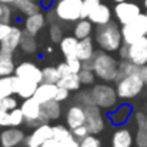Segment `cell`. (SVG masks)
<instances>
[{
	"instance_id": "4",
	"label": "cell",
	"mask_w": 147,
	"mask_h": 147,
	"mask_svg": "<svg viewBox=\"0 0 147 147\" xmlns=\"http://www.w3.org/2000/svg\"><path fill=\"white\" fill-rule=\"evenodd\" d=\"M83 0H56L53 10L59 19V22L64 23H76L82 19Z\"/></svg>"
},
{
	"instance_id": "36",
	"label": "cell",
	"mask_w": 147,
	"mask_h": 147,
	"mask_svg": "<svg viewBox=\"0 0 147 147\" xmlns=\"http://www.w3.org/2000/svg\"><path fill=\"white\" fill-rule=\"evenodd\" d=\"M60 77L61 76H60L59 70H57V66H46V67H43V82L57 84Z\"/></svg>"
},
{
	"instance_id": "41",
	"label": "cell",
	"mask_w": 147,
	"mask_h": 147,
	"mask_svg": "<svg viewBox=\"0 0 147 147\" xmlns=\"http://www.w3.org/2000/svg\"><path fill=\"white\" fill-rule=\"evenodd\" d=\"M101 3V0H83V9H82V19H87L90 11L97 7Z\"/></svg>"
},
{
	"instance_id": "35",
	"label": "cell",
	"mask_w": 147,
	"mask_h": 147,
	"mask_svg": "<svg viewBox=\"0 0 147 147\" xmlns=\"http://www.w3.org/2000/svg\"><path fill=\"white\" fill-rule=\"evenodd\" d=\"M70 136H73L71 129L66 124H54L53 126V139H56L57 142H63L66 139H69Z\"/></svg>"
},
{
	"instance_id": "5",
	"label": "cell",
	"mask_w": 147,
	"mask_h": 147,
	"mask_svg": "<svg viewBox=\"0 0 147 147\" xmlns=\"http://www.w3.org/2000/svg\"><path fill=\"white\" fill-rule=\"evenodd\" d=\"M144 82L142 80V77L136 73V74H130L126 76L123 79H120L119 82H116V90L120 100H131L136 98L144 89Z\"/></svg>"
},
{
	"instance_id": "19",
	"label": "cell",
	"mask_w": 147,
	"mask_h": 147,
	"mask_svg": "<svg viewBox=\"0 0 147 147\" xmlns=\"http://www.w3.org/2000/svg\"><path fill=\"white\" fill-rule=\"evenodd\" d=\"M131 111H133L131 106L127 104V103H123V104H119L114 110L109 111L107 119H109V121H111L114 126H123V124L130 119Z\"/></svg>"
},
{
	"instance_id": "48",
	"label": "cell",
	"mask_w": 147,
	"mask_h": 147,
	"mask_svg": "<svg viewBox=\"0 0 147 147\" xmlns=\"http://www.w3.org/2000/svg\"><path fill=\"white\" fill-rule=\"evenodd\" d=\"M119 57H120V60H126V59H129V45H126V43H123V46L119 49Z\"/></svg>"
},
{
	"instance_id": "42",
	"label": "cell",
	"mask_w": 147,
	"mask_h": 147,
	"mask_svg": "<svg viewBox=\"0 0 147 147\" xmlns=\"http://www.w3.org/2000/svg\"><path fill=\"white\" fill-rule=\"evenodd\" d=\"M66 63L69 64V67L71 69L73 73H79V71L83 69V61H82L77 56H74V57H67V59H66Z\"/></svg>"
},
{
	"instance_id": "47",
	"label": "cell",
	"mask_w": 147,
	"mask_h": 147,
	"mask_svg": "<svg viewBox=\"0 0 147 147\" xmlns=\"http://www.w3.org/2000/svg\"><path fill=\"white\" fill-rule=\"evenodd\" d=\"M10 30H11V24L10 23H1L0 22V42L10 33Z\"/></svg>"
},
{
	"instance_id": "53",
	"label": "cell",
	"mask_w": 147,
	"mask_h": 147,
	"mask_svg": "<svg viewBox=\"0 0 147 147\" xmlns=\"http://www.w3.org/2000/svg\"><path fill=\"white\" fill-rule=\"evenodd\" d=\"M1 4H9V6H13L16 3V0H0Z\"/></svg>"
},
{
	"instance_id": "16",
	"label": "cell",
	"mask_w": 147,
	"mask_h": 147,
	"mask_svg": "<svg viewBox=\"0 0 147 147\" xmlns=\"http://www.w3.org/2000/svg\"><path fill=\"white\" fill-rule=\"evenodd\" d=\"M86 123V110L82 104L74 103L71 106H69L67 111H66V124L73 130L79 126H83Z\"/></svg>"
},
{
	"instance_id": "31",
	"label": "cell",
	"mask_w": 147,
	"mask_h": 147,
	"mask_svg": "<svg viewBox=\"0 0 147 147\" xmlns=\"http://www.w3.org/2000/svg\"><path fill=\"white\" fill-rule=\"evenodd\" d=\"M137 70H139V66L134 64L131 60H129V59H126V60H120V63H119V73H117V77H116L114 83L119 82L120 79L126 77V76L136 74Z\"/></svg>"
},
{
	"instance_id": "18",
	"label": "cell",
	"mask_w": 147,
	"mask_h": 147,
	"mask_svg": "<svg viewBox=\"0 0 147 147\" xmlns=\"http://www.w3.org/2000/svg\"><path fill=\"white\" fill-rule=\"evenodd\" d=\"M47 23V19H46V14H43L42 11L39 13H34V14H30V16H26V20H24V32L33 34V36H37L42 29L46 26Z\"/></svg>"
},
{
	"instance_id": "17",
	"label": "cell",
	"mask_w": 147,
	"mask_h": 147,
	"mask_svg": "<svg viewBox=\"0 0 147 147\" xmlns=\"http://www.w3.org/2000/svg\"><path fill=\"white\" fill-rule=\"evenodd\" d=\"M22 36H23V30L17 26H11L10 33L0 42V50L7 53H14L17 49H20Z\"/></svg>"
},
{
	"instance_id": "9",
	"label": "cell",
	"mask_w": 147,
	"mask_h": 147,
	"mask_svg": "<svg viewBox=\"0 0 147 147\" xmlns=\"http://www.w3.org/2000/svg\"><path fill=\"white\" fill-rule=\"evenodd\" d=\"M84 110H86V123L84 124L87 126L90 134L103 133V130L106 129V120L101 113V109L96 104H92V106H86Z\"/></svg>"
},
{
	"instance_id": "56",
	"label": "cell",
	"mask_w": 147,
	"mask_h": 147,
	"mask_svg": "<svg viewBox=\"0 0 147 147\" xmlns=\"http://www.w3.org/2000/svg\"><path fill=\"white\" fill-rule=\"evenodd\" d=\"M1 7H3V4H1V3H0V11H1Z\"/></svg>"
},
{
	"instance_id": "49",
	"label": "cell",
	"mask_w": 147,
	"mask_h": 147,
	"mask_svg": "<svg viewBox=\"0 0 147 147\" xmlns=\"http://www.w3.org/2000/svg\"><path fill=\"white\" fill-rule=\"evenodd\" d=\"M137 74H139V76L142 77V80L144 82V84L147 86V64H143V66H139Z\"/></svg>"
},
{
	"instance_id": "52",
	"label": "cell",
	"mask_w": 147,
	"mask_h": 147,
	"mask_svg": "<svg viewBox=\"0 0 147 147\" xmlns=\"http://www.w3.org/2000/svg\"><path fill=\"white\" fill-rule=\"evenodd\" d=\"M83 69H92V70H93V59L83 61Z\"/></svg>"
},
{
	"instance_id": "46",
	"label": "cell",
	"mask_w": 147,
	"mask_h": 147,
	"mask_svg": "<svg viewBox=\"0 0 147 147\" xmlns=\"http://www.w3.org/2000/svg\"><path fill=\"white\" fill-rule=\"evenodd\" d=\"M57 70H59V73H60L61 77H63V76H67V74H70V73H73L71 69L69 67V64L66 63V60H64L63 63H59V64H57Z\"/></svg>"
},
{
	"instance_id": "55",
	"label": "cell",
	"mask_w": 147,
	"mask_h": 147,
	"mask_svg": "<svg viewBox=\"0 0 147 147\" xmlns=\"http://www.w3.org/2000/svg\"><path fill=\"white\" fill-rule=\"evenodd\" d=\"M144 7L147 9V0H144Z\"/></svg>"
},
{
	"instance_id": "23",
	"label": "cell",
	"mask_w": 147,
	"mask_h": 147,
	"mask_svg": "<svg viewBox=\"0 0 147 147\" xmlns=\"http://www.w3.org/2000/svg\"><path fill=\"white\" fill-rule=\"evenodd\" d=\"M94 53H96V49H94V39L86 37V39L79 40V45H77V57H79L82 61L92 60L93 56H94Z\"/></svg>"
},
{
	"instance_id": "44",
	"label": "cell",
	"mask_w": 147,
	"mask_h": 147,
	"mask_svg": "<svg viewBox=\"0 0 147 147\" xmlns=\"http://www.w3.org/2000/svg\"><path fill=\"white\" fill-rule=\"evenodd\" d=\"M71 131H73V134H74V136H76L79 140H83L84 137H87V136L90 134V131H89V129H87V126H86V124H83V126H79V127L73 129Z\"/></svg>"
},
{
	"instance_id": "50",
	"label": "cell",
	"mask_w": 147,
	"mask_h": 147,
	"mask_svg": "<svg viewBox=\"0 0 147 147\" xmlns=\"http://www.w3.org/2000/svg\"><path fill=\"white\" fill-rule=\"evenodd\" d=\"M7 117H9V111L0 107V127H7Z\"/></svg>"
},
{
	"instance_id": "12",
	"label": "cell",
	"mask_w": 147,
	"mask_h": 147,
	"mask_svg": "<svg viewBox=\"0 0 147 147\" xmlns=\"http://www.w3.org/2000/svg\"><path fill=\"white\" fill-rule=\"evenodd\" d=\"M14 74L17 77L34 82L37 84H40L43 82V69H40L37 64H34L33 61H22L16 66Z\"/></svg>"
},
{
	"instance_id": "2",
	"label": "cell",
	"mask_w": 147,
	"mask_h": 147,
	"mask_svg": "<svg viewBox=\"0 0 147 147\" xmlns=\"http://www.w3.org/2000/svg\"><path fill=\"white\" fill-rule=\"evenodd\" d=\"M119 63L120 60H117L109 51H104L101 49L96 50L93 56V70L97 79L106 83H111L116 80L119 73Z\"/></svg>"
},
{
	"instance_id": "11",
	"label": "cell",
	"mask_w": 147,
	"mask_h": 147,
	"mask_svg": "<svg viewBox=\"0 0 147 147\" xmlns=\"http://www.w3.org/2000/svg\"><path fill=\"white\" fill-rule=\"evenodd\" d=\"M26 133L20 127L7 126L0 131V147H19L24 143Z\"/></svg>"
},
{
	"instance_id": "40",
	"label": "cell",
	"mask_w": 147,
	"mask_h": 147,
	"mask_svg": "<svg viewBox=\"0 0 147 147\" xmlns=\"http://www.w3.org/2000/svg\"><path fill=\"white\" fill-rule=\"evenodd\" d=\"M0 107L6 111H10L16 107H19V100L16 97V94L13 96H9V97H4L3 100H0Z\"/></svg>"
},
{
	"instance_id": "57",
	"label": "cell",
	"mask_w": 147,
	"mask_h": 147,
	"mask_svg": "<svg viewBox=\"0 0 147 147\" xmlns=\"http://www.w3.org/2000/svg\"><path fill=\"white\" fill-rule=\"evenodd\" d=\"M40 147H46V146H45V144H43V146H40Z\"/></svg>"
},
{
	"instance_id": "25",
	"label": "cell",
	"mask_w": 147,
	"mask_h": 147,
	"mask_svg": "<svg viewBox=\"0 0 147 147\" xmlns=\"http://www.w3.org/2000/svg\"><path fill=\"white\" fill-rule=\"evenodd\" d=\"M13 7L23 16H30L34 13H39L42 10V6L39 1L34 0H16V3L13 4Z\"/></svg>"
},
{
	"instance_id": "38",
	"label": "cell",
	"mask_w": 147,
	"mask_h": 147,
	"mask_svg": "<svg viewBox=\"0 0 147 147\" xmlns=\"http://www.w3.org/2000/svg\"><path fill=\"white\" fill-rule=\"evenodd\" d=\"M74 100H76V103L82 104L83 107L94 104L90 90H79V92H77V94H76V97H74Z\"/></svg>"
},
{
	"instance_id": "43",
	"label": "cell",
	"mask_w": 147,
	"mask_h": 147,
	"mask_svg": "<svg viewBox=\"0 0 147 147\" xmlns=\"http://www.w3.org/2000/svg\"><path fill=\"white\" fill-rule=\"evenodd\" d=\"M11 7L13 6L3 4L1 11H0V22L1 23H10V20H11Z\"/></svg>"
},
{
	"instance_id": "24",
	"label": "cell",
	"mask_w": 147,
	"mask_h": 147,
	"mask_svg": "<svg viewBox=\"0 0 147 147\" xmlns=\"http://www.w3.org/2000/svg\"><path fill=\"white\" fill-rule=\"evenodd\" d=\"M77 45H79V39L74 34L63 37V40L59 43V46H60V51L64 56V59L77 56Z\"/></svg>"
},
{
	"instance_id": "6",
	"label": "cell",
	"mask_w": 147,
	"mask_h": 147,
	"mask_svg": "<svg viewBox=\"0 0 147 147\" xmlns=\"http://www.w3.org/2000/svg\"><path fill=\"white\" fill-rule=\"evenodd\" d=\"M20 109H22V111L24 114V124H26V127L34 129V127H39L40 124L49 123V120L43 114L42 104L34 97L24 98L22 101V104H20Z\"/></svg>"
},
{
	"instance_id": "28",
	"label": "cell",
	"mask_w": 147,
	"mask_h": 147,
	"mask_svg": "<svg viewBox=\"0 0 147 147\" xmlns=\"http://www.w3.org/2000/svg\"><path fill=\"white\" fill-rule=\"evenodd\" d=\"M42 109H43L45 117H46L49 121L59 120L60 116H61V103L57 101L56 98L49 100V101H46L45 104H42Z\"/></svg>"
},
{
	"instance_id": "58",
	"label": "cell",
	"mask_w": 147,
	"mask_h": 147,
	"mask_svg": "<svg viewBox=\"0 0 147 147\" xmlns=\"http://www.w3.org/2000/svg\"><path fill=\"white\" fill-rule=\"evenodd\" d=\"M34 1H39V0H34Z\"/></svg>"
},
{
	"instance_id": "10",
	"label": "cell",
	"mask_w": 147,
	"mask_h": 147,
	"mask_svg": "<svg viewBox=\"0 0 147 147\" xmlns=\"http://www.w3.org/2000/svg\"><path fill=\"white\" fill-rule=\"evenodd\" d=\"M51 137H53V126H50L49 123H45V124H40L39 127L32 129V133H29L26 136V140H24L23 146L40 147Z\"/></svg>"
},
{
	"instance_id": "37",
	"label": "cell",
	"mask_w": 147,
	"mask_h": 147,
	"mask_svg": "<svg viewBox=\"0 0 147 147\" xmlns=\"http://www.w3.org/2000/svg\"><path fill=\"white\" fill-rule=\"evenodd\" d=\"M79 77H80V82L83 86H93L97 79L94 70H92V69H82L79 71Z\"/></svg>"
},
{
	"instance_id": "1",
	"label": "cell",
	"mask_w": 147,
	"mask_h": 147,
	"mask_svg": "<svg viewBox=\"0 0 147 147\" xmlns=\"http://www.w3.org/2000/svg\"><path fill=\"white\" fill-rule=\"evenodd\" d=\"M94 42L98 46V49L113 53L119 51V49L123 46V34H121V27L114 23L109 22L106 24L96 26L94 29Z\"/></svg>"
},
{
	"instance_id": "21",
	"label": "cell",
	"mask_w": 147,
	"mask_h": 147,
	"mask_svg": "<svg viewBox=\"0 0 147 147\" xmlns=\"http://www.w3.org/2000/svg\"><path fill=\"white\" fill-rule=\"evenodd\" d=\"M57 87H59V86L54 84V83H46V82H42V83L37 86V89H36L33 97L36 98L40 104H45L46 101L53 100V98L56 97Z\"/></svg>"
},
{
	"instance_id": "34",
	"label": "cell",
	"mask_w": 147,
	"mask_h": 147,
	"mask_svg": "<svg viewBox=\"0 0 147 147\" xmlns=\"http://www.w3.org/2000/svg\"><path fill=\"white\" fill-rule=\"evenodd\" d=\"M63 27L60 24V22H54V23H50L49 24V39L51 43L54 45H59L61 40H63Z\"/></svg>"
},
{
	"instance_id": "8",
	"label": "cell",
	"mask_w": 147,
	"mask_h": 147,
	"mask_svg": "<svg viewBox=\"0 0 147 147\" xmlns=\"http://www.w3.org/2000/svg\"><path fill=\"white\" fill-rule=\"evenodd\" d=\"M140 13H142L140 6L133 3V1H129V0L116 3V6L113 9V14L121 26L133 22Z\"/></svg>"
},
{
	"instance_id": "54",
	"label": "cell",
	"mask_w": 147,
	"mask_h": 147,
	"mask_svg": "<svg viewBox=\"0 0 147 147\" xmlns=\"http://www.w3.org/2000/svg\"><path fill=\"white\" fill-rule=\"evenodd\" d=\"M113 1H116V3H119V1H126V0H113Z\"/></svg>"
},
{
	"instance_id": "13",
	"label": "cell",
	"mask_w": 147,
	"mask_h": 147,
	"mask_svg": "<svg viewBox=\"0 0 147 147\" xmlns=\"http://www.w3.org/2000/svg\"><path fill=\"white\" fill-rule=\"evenodd\" d=\"M129 60L137 66L147 64V36H143L129 45Z\"/></svg>"
},
{
	"instance_id": "59",
	"label": "cell",
	"mask_w": 147,
	"mask_h": 147,
	"mask_svg": "<svg viewBox=\"0 0 147 147\" xmlns=\"http://www.w3.org/2000/svg\"><path fill=\"white\" fill-rule=\"evenodd\" d=\"M146 13H147V9H146Z\"/></svg>"
},
{
	"instance_id": "26",
	"label": "cell",
	"mask_w": 147,
	"mask_h": 147,
	"mask_svg": "<svg viewBox=\"0 0 147 147\" xmlns=\"http://www.w3.org/2000/svg\"><path fill=\"white\" fill-rule=\"evenodd\" d=\"M14 70H16V64H14L13 53L0 50V77L11 76L14 74Z\"/></svg>"
},
{
	"instance_id": "3",
	"label": "cell",
	"mask_w": 147,
	"mask_h": 147,
	"mask_svg": "<svg viewBox=\"0 0 147 147\" xmlns=\"http://www.w3.org/2000/svg\"><path fill=\"white\" fill-rule=\"evenodd\" d=\"M90 93H92L94 104L98 106L101 110L109 111V110H113L114 107L119 106L120 98H119L116 87L110 86L106 82H103L100 84H93L90 89Z\"/></svg>"
},
{
	"instance_id": "14",
	"label": "cell",
	"mask_w": 147,
	"mask_h": 147,
	"mask_svg": "<svg viewBox=\"0 0 147 147\" xmlns=\"http://www.w3.org/2000/svg\"><path fill=\"white\" fill-rule=\"evenodd\" d=\"M133 119L136 123L134 144L136 147H147V114L144 111H134Z\"/></svg>"
},
{
	"instance_id": "45",
	"label": "cell",
	"mask_w": 147,
	"mask_h": 147,
	"mask_svg": "<svg viewBox=\"0 0 147 147\" xmlns=\"http://www.w3.org/2000/svg\"><path fill=\"white\" fill-rule=\"evenodd\" d=\"M69 97H70V90H67V89H64V87H57L56 97H54L57 101L63 103V101H66Z\"/></svg>"
},
{
	"instance_id": "22",
	"label": "cell",
	"mask_w": 147,
	"mask_h": 147,
	"mask_svg": "<svg viewBox=\"0 0 147 147\" xmlns=\"http://www.w3.org/2000/svg\"><path fill=\"white\" fill-rule=\"evenodd\" d=\"M17 77V76H16ZM37 83L34 82H30V80H26V79H22V77H17L16 79V96L20 98H30L33 97L36 89H37Z\"/></svg>"
},
{
	"instance_id": "7",
	"label": "cell",
	"mask_w": 147,
	"mask_h": 147,
	"mask_svg": "<svg viewBox=\"0 0 147 147\" xmlns=\"http://www.w3.org/2000/svg\"><path fill=\"white\" fill-rule=\"evenodd\" d=\"M123 42L126 45H131L137 39L147 36V13H140L133 22L121 26Z\"/></svg>"
},
{
	"instance_id": "29",
	"label": "cell",
	"mask_w": 147,
	"mask_h": 147,
	"mask_svg": "<svg viewBox=\"0 0 147 147\" xmlns=\"http://www.w3.org/2000/svg\"><path fill=\"white\" fill-rule=\"evenodd\" d=\"M16 74L0 77V100L16 94Z\"/></svg>"
},
{
	"instance_id": "39",
	"label": "cell",
	"mask_w": 147,
	"mask_h": 147,
	"mask_svg": "<svg viewBox=\"0 0 147 147\" xmlns=\"http://www.w3.org/2000/svg\"><path fill=\"white\" fill-rule=\"evenodd\" d=\"M79 147H103V143L97 137V134H89L87 137L80 140Z\"/></svg>"
},
{
	"instance_id": "20",
	"label": "cell",
	"mask_w": 147,
	"mask_h": 147,
	"mask_svg": "<svg viewBox=\"0 0 147 147\" xmlns=\"http://www.w3.org/2000/svg\"><path fill=\"white\" fill-rule=\"evenodd\" d=\"M111 17H113V10L107 4L100 3L97 7H94L90 11L87 19H90L94 26H101V24H106V23L111 22Z\"/></svg>"
},
{
	"instance_id": "30",
	"label": "cell",
	"mask_w": 147,
	"mask_h": 147,
	"mask_svg": "<svg viewBox=\"0 0 147 147\" xmlns=\"http://www.w3.org/2000/svg\"><path fill=\"white\" fill-rule=\"evenodd\" d=\"M57 86L59 87H64V89H67L70 92H79L83 84L80 82L79 73H70L67 76L60 77V80L57 82Z\"/></svg>"
},
{
	"instance_id": "27",
	"label": "cell",
	"mask_w": 147,
	"mask_h": 147,
	"mask_svg": "<svg viewBox=\"0 0 147 147\" xmlns=\"http://www.w3.org/2000/svg\"><path fill=\"white\" fill-rule=\"evenodd\" d=\"M92 33H93V22L90 19H80V20L76 22L74 29H73V34L79 40L90 37Z\"/></svg>"
},
{
	"instance_id": "32",
	"label": "cell",
	"mask_w": 147,
	"mask_h": 147,
	"mask_svg": "<svg viewBox=\"0 0 147 147\" xmlns=\"http://www.w3.org/2000/svg\"><path fill=\"white\" fill-rule=\"evenodd\" d=\"M20 50L26 54H33L37 51V42H36L34 36L24 32V30H23L22 40H20Z\"/></svg>"
},
{
	"instance_id": "15",
	"label": "cell",
	"mask_w": 147,
	"mask_h": 147,
	"mask_svg": "<svg viewBox=\"0 0 147 147\" xmlns=\"http://www.w3.org/2000/svg\"><path fill=\"white\" fill-rule=\"evenodd\" d=\"M133 144H134V136L130 131V129L119 126L110 137L109 147H133Z\"/></svg>"
},
{
	"instance_id": "51",
	"label": "cell",
	"mask_w": 147,
	"mask_h": 147,
	"mask_svg": "<svg viewBox=\"0 0 147 147\" xmlns=\"http://www.w3.org/2000/svg\"><path fill=\"white\" fill-rule=\"evenodd\" d=\"M39 3H40L42 9H46V10H49V9H53V6H54L56 0H39Z\"/></svg>"
},
{
	"instance_id": "33",
	"label": "cell",
	"mask_w": 147,
	"mask_h": 147,
	"mask_svg": "<svg viewBox=\"0 0 147 147\" xmlns=\"http://www.w3.org/2000/svg\"><path fill=\"white\" fill-rule=\"evenodd\" d=\"M22 124H24V114H23L22 109L16 107V109L10 110L9 111V117H7V126L20 127Z\"/></svg>"
}]
</instances>
